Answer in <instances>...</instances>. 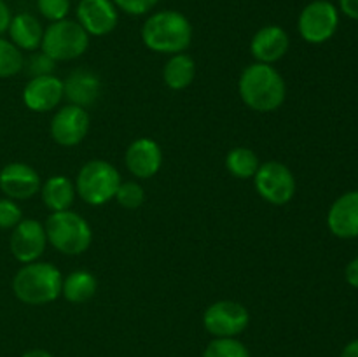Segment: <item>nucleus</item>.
Masks as SVG:
<instances>
[{"mask_svg": "<svg viewBox=\"0 0 358 357\" xmlns=\"http://www.w3.org/2000/svg\"><path fill=\"white\" fill-rule=\"evenodd\" d=\"M90 48V35L77 20L55 21L44 30L41 51L55 62L80 58Z\"/></svg>", "mask_w": 358, "mask_h": 357, "instance_id": "obj_6", "label": "nucleus"}, {"mask_svg": "<svg viewBox=\"0 0 358 357\" xmlns=\"http://www.w3.org/2000/svg\"><path fill=\"white\" fill-rule=\"evenodd\" d=\"M41 175L27 163H9L0 170V191L10 200H30L41 191Z\"/></svg>", "mask_w": 358, "mask_h": 357, "instance_id": "obj_13", "label": "nucleus"}, {"mask_svg": "<svg viewBox=\"0 0 358 357\" xmlns=\"http://www.w3.org/2000/svg\"><path fill=\"white\" fill-rule=\"evenodd\" d=\"M250 324V314L241 303L220 300L210 304L203 315V326L215 338H236Z\"/></svg>", "mask_w": 358, "mask_h": 357, "instance_id": "obj_9", "label": "nucleus"}, {"mask_svg": "<svg viewBox=\"0 0 358 357\" xmlns=\"http://www.w3.org/2000/svg\"><path fill=\"white\" fill-rule=\"evenodd\" d=\"M124 163L129 174L136 178H150L161 170L163 150L156 140L149 136L133 140L124 154Z\"/></svg>", "mask_w": 358, "mask_h": 357, "instance_id": "obj_14", "label": "nucleus"}, {"mask_svg": "<svg viewBox=\"0 0 358 357\" xmlns=\"http://www.w3.org/2000/svg\"><path fill=\"white\" fill-rule=\"evenodd\" d=\"M23 219L20 205L10 198H0V230H13Z\"/></svg>", "mask_w": 358, "mask_h": 357, "instance_id": "obj_28", "label": "nucleus"}, {"mask_svg": "<svg viewBox=\"0 0 358 357\" xmlns=\"http://www.w3.org/2000/svg\"><path fill=\"white\" fill-rule=\"evenodd\" d=\"M238 91L248 108L262 114L278 111L287 98V84L282 74L273 65L259 62L245 66L238 80Z\"/></svg>", "mask_w": 358, "mask_h": 357, "instance_id": "obj_1", "label": "nucleus"}, {"mask_svg": "<svg viewBox=\"0 0 358 357\" xmlns=\"http://www.w3.org/2000/svg\"><path fill=\"white\" fill-rule=\"evenodd\" d=\"M7 34H9V41L21 51H37L42 44L44 28L34 14L20 13L10 18Z\"/></svg>", "mask_w": 358, "mask_h": 357, "instance_id": "obj_19", "label": "nucleus"}, {"mask_svg": "<svg viewBox=\"0 0 358 357\" xmlns=\"http://www.w3.org/2000/svg\"><path fill=\"white\" fill-rule=\"evenodd\" d=\"M21 357H52V354L48 352V350H44V349H34V350H28V352H24Z\"/></svg>", "mask_w": 358, "mask_h": 357, "instance_id": "obj_35", "label": "nucleus"}, {"mask_svg": "<svg viewBox=\"0 0 358 357\" xmlns=\"http://www.w3.org/2000/svg\"><path fill=\"white\" fill-rule=\"evenodd\" d=\"M45 245H48L45 227L37 219L27 217L21 219L16 227H13L9 247L16 261L23 265L38 261V258L44 254Z\"/></svg>", "mask_w": 358, "mask_h": 357, "instance_id": "obj_11", "label": "nucleus"}, {"mask_svg": "<svg viewBox=\"0 0 358 357\" xmlns=\"http://www.w3.org/2000/svg\"><path fill=\"white\" fill-rule=\"evenodd\" d=\"M76 195V184L65 175H52L41 186L42 202L51 212L70 210Z\"/></svg>", "mask_w": 358, "mask_h": 357, "instance_id": "obj_20", "label": "nucleus"}, {"mask_svg": "<svg viewBox=\"0 0 358 357\" xmlns=\"http://www.w3.org/2000/svg\"><path fill=\"white\" fill-rule=\"evenodd\" d=\"M10 18H13V14H10L9 6L6 4V0H0V37H2L7 31V28H9Z\"/></svg>", "mask_w": 358, "mask_h": 357, "instance_id": "obj_32", "label": "nucleus"}, {"mask_svg": "<svg viewBox=\"0 0 358 357\" xmlns=\"http://www.w3.org/2000/svg\"><path fill=\"white\" fill-rule=\"evenodd\" d=\"M254 186L262 200L276 206L287 205L296 195V178L290 168L280 161L261 163L254 175Z\"/></svg>", "mask_w": 358, "mask_h": 357, "instance_id": "obj_8", "label": "nucleus"}, {"mask_svg": "<svg viewBox=\"0 0 358 357\" xmlns=\"http://www.w3.org/2000/svg\"><path fill=\"white\" fill-rule=\"evenodd\" d=\"M327 226L334 237L343 240L358 238V191L345 192L332 203Z\"/></svg>", "mask_w": 358, "mask_h": 357, "instance_id": "obj_17", "label": "nucleus"}, {"mask_svg": "<svg viewBox=\"0 0 358 357\" xmlns=\"http://www.w3.org/2000/svg\"><path fill=\"white\" fill-rule=\"evenodd\" d=\"M65 98L63 80L56 76L31 77L23 90V104L31 112H49Z\"/></svg>", "mask_w": 358, "mask_h": 357, "instance_id": "obj_16", "label": "nucleus"}, {"mask_svg": "<svg viewBox=\"0 0 358 357\" xmlns=\"http://www.w3.org/2000/svg\"><path fill=\"white\" fill-rule=\"evenodd\" d=\"M112 2L128 16H145L159 4V0H112Z\"/></svg>", "mask_w": 358, "mask_h": 357, "instance_id": "obj_29", "label": "nucleus"}, {"mask_svg": "<svg viewBox=\"0 0 358 357\" xmlns=\"http://www.w3.org/2000/svg\"><path fill=\"white\" fill-rule=\"evenodd\" d=\"M24 69V56L9 38L0 37V79H7Z\"/></svg>", "mask_w": 358, "mask_h": 357, "instance_id": "obj_24", "label": "nucleus"}, {"mask_svg": "<svg viewBox=\"0 0 358 357\" xmlns=\"http://www.w3.org/2000/svg\"><path fill=\"white\" fill-rule=\"evenodd\" d=\"M63 275L51 262H28L16 272L13 279V293L21 303L41 307L52 303L62 296Z\"/></svg>", "mask_w": 358, "mask_h": 357, "instance_id": "obj_3", "label": "nucleus"}, {"mask_svg": "<svg viewBox=\"0 0 358 357\" xmlns=\"http://www.w3.org/2000/svg\"><path fill=\"white\" fill-rule=\"evenodd\" d=\"M48 244L65 255H79L90 248L93 231L90 223L73 210L51 212L45 220Z\"/></svg>", "mask_w": 358, "mask_h": 357, "instance_id": "obj_4", "label": "nucleus"}, {"mask_svg": "<svg viewBox=\"0 0 358 357\" xmlns=\"http://www.w3.org/2000/svg\"><path fill=\"white\" fill-rule=\"evenodd\" d=\"M37 9L42 18L55 23L66 20L70 13V0H37Z\"/></svg>", "mask_w": 358, "mask_h": 357, "instance_id": "obj_27", "label": "nucleus"}, {"mask_svg": "<svg viewBox=\"0 0 358 357\" xmlns=\"http://www.w3.org/2000/svg\"><path fill=\"white\" fill-rule=\"evenodd\" d=\"M121 182V174L114 164L105 160H91L77 174L76 192L87 205L100 206L115 198Z\"/></svg>", "mask_w": 358, "mask_h": 357, "instance_id": "obj_5", "label": "nucleus"}, {"mask_svg": "<svg viewBox=\"0 0 358 357\" xmlns=\"http://www.w3.org/2000/svg\"><path fill=\"white\" fill-rule=\"evenodd\" d=\"M90 122L91 119L86 108L69 104L58 108L52 115L49 132L58 146L73 147L79 146L86 139L90 132Z\"/></svg>", "mask_w": 358, "mask_h": 357, "instance_id": "obj_10", "label": "nucleus"}, {"mask_svg": "<svg viewBox=\"0 0 358 357\" xmlns=\"http://www.w3.org/2000/svg\"><path fill=\"white\" fill-rule=\"evenodd\" d=\"M115 200L122 209L136 210L143 205L145 202V191L142 186L135 181H126L121 182L117 192H115Z\"/></svg>", "mask_w": 358, "mask_h": 357, "instance_id": "obj_26", "label": "nucleus"}, {"mask_svg": "<svg viewBox=\"0 0 358 357\" xmlns=\"http://www.w3.org/2000/svg\"><path fill=\"white\" fill-rule=\"evenodd\" d=\"M24 65H27L28 74H30L31 77H38V76H51L52 70H55L56 62L49 58L45 52L41 51V52H34Z\"/></svg>", "mask_w": 358, "mask_h": 357, "instance_id": "obj_30", "label": "nucleus"}, {"mask_svg": "<svg viewBox=\"0 0 358 357\" xmlns=\"http://www.w3.org/2000/svg\"><path fill=\"white\" fill-rule=\"evenodd\" d=\"M196 77V62L187 52L171 55L163 69V79L170 90L180 91L192 84Z\"/></svg>", "mask_w": 358, "mask_h": 357, "instance_id": "obj_21", "label": "nucleus"}, {"mask_svg": "<svg viewBox=\"0 0 358 357\" xmlns=\"http://www.w3.org/2000/svg\"><path fill=\"white\" fill-rule=\"evenodd\" d=\"M339 10L350 20L358 21V0H339Z\"/></svg>", "mask_w": 358, "mask_h": 357, "instance_id": "obj_31", "label": "nucleus"}, {"mask_svg": "<svg viewBox=\"0 0 358 357\" xmlns=\"http://www.w3.org/2000/svg\"><path fill=\"white\" fill-rule=\"evenodd\" d=\"M290 37L280 24H266L259 28L250 41V52L255 62L273 65L289 52Z\"/></svg>", "mask_w": 358, "mask_h": 357, "instance_id": "obj_15", "label": "nucleus"}, {"mask_svg": "<svg viewBox=\"0 0 358 357\" xmlns=\"http://www.w3.org/2000/svg\"><path fill=\"white\" fill-rule=\"evenodd\" d=\"M76 16L90 37L112 34L119 23V9L112 0H79Z\"/></svg>", "mask_w": 358, "mask_h": 357, "instance_id": "obj_12", "label": "nucleus"}, {"mask_svg": "<svg viewBox=\"0 0 358 357\" xmlns=\"http://www.w3.org/2000/svg\"><path fill=\"white\" fill-rule=\"evenodd\" d=\"M259 167V156L248 147H234L226 156L227 172L236 178H254Z\"/></svg>", "mask_w": 358, "mask_h": 357, "instance_id": "obj_23", "label": "nucleus"}, {"mask_svg": "<svg viewBox=\"0 0 358 357\" xmlns=\"http://www.w3.org/2000/svg\"><path fill=\"white\" fill-rule=\"evenodd\" d=\"M203 357H250V352L240 340L215 338L208 343Z\"/></svg>", "mask_w": 358, "mask_h": 357, "instance_id": "obj_25", "label": "nucleus"}, {"mask_svg": "<svg viewBox=\"0 0 358 357\" xmlns=\"http://www.w3.org/2000/svg\"><path fill=\"white\" fill-rule=\"evenodd\" d=\"M341 357H358V340H353L343 349Z\"/></svg>", "mask_w": 358, "mask_h": 357, "instance_id": "obj_34", "label": "nucleus"}, {"mask_svg": "<svg viewBox=\"0 0 358 357\" xmlns=\"http://www.w3.org/2000/svg\"><path fill=\"white\" fill-rule=\"evenodd\" d=\"M345 276H346V282H348L350 286L358 289V258L352 259V261L348 262V266H346Z\"/></svg>", "mask_w": 358, "mask_h": 357, "instance_id": "obj_33", "label": "nucleus"}, {"mask_svg": "<svg viewBox=\"0 0 358 357\" xmlns=\"http://www.w3.org/2000/svg\"><path fill=\"white\" fill-rule=\"evenodd\" d=\"M98 280L87 270H76L63 279L62 296L70 303H86L96 294Z\"/></svg>", "mask_w": 358, "mask_h": 357, "instance_id": "obj_22", "label": "nucleus"}, {"mask_svg": "<svg viewBox=\"0 0 358 357\" xmlns=\"http://www.w3.org/2000/svg\"><path fill=\"white\" fill-rule=\"evenodd\" d=\"M142 41L147 49L159 55L185 52L192 42V24L180 10H157L142 24Z\"/></svg>", "mask_w": 358, "mask_h": 357, "instance_id": "obj_2", "label": "nucleus"}, {"mask_svg": "<svg viewBox=\"0 0 358 357\" xmlns=\"http://www.w3.org/2000/svg\"><path fill=\"white\" fill-rule=\"evenodd\" d=\"M63 94L72 105L83 108L91 107L101 94L100 77L87 69L73 70L63 80Z\"/></svg>", "mask_w": 358, "mask_h": 357, "instance_id": "obj_18", "label": "nucleus"}, {"mask_svg": "<svg viewBox=\"0 0 358 357\" xmlns=\"http://www.w3.org/2000/svg\"><path fill=\"white\" fill-rule=\"evenodd\" d=\"M339 27V9L329 0H313L299 14L297 30L308 44L331 41Z\"/></svg>", "mask_w": 358, "mask_h": 357, "instance_id": "obj_7", "label": "nucleus"}]
</instances>
